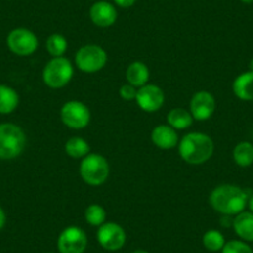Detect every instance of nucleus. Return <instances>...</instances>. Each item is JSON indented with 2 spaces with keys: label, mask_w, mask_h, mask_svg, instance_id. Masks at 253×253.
I'll return each mask as SVG.
<instances>
[{
  "label": "nucleus",
  "mask_w": 253,
  "mask_h": 253,
  "mask_svg": "<svg viewBox=\"0 0 253 253\" xmlns=\"http://www.w3.org/2000/svg\"><path fill=\"white\" fill-rule=\"evenodd\" d=\"M19 94L11 87L0 84V114H9L19 106Z\"/></svg>",
  "instance_id": "nucleus-18"
},
{
  "label": "nucleus",
  "mask_w": 253,
  "mask_h": 253,
  "mask_svg": "<svg viewBox=\"0 0 253 253\" xmlns=\"http://www.w3.org/2000/svg\"><path fill=\"white\" fill-rule=\"evenodd\" d=\"M233 160L241 168H247L253 164V144L250 142H241L233 149Z\"/></svg>",
  "instance_id": "nucleus-20"
},
{
  "label": "nucleus",
  "mask_w": 253,
  "mask_h": 253,
  "mask_svg": "<svg viewBox=\"0 0 253 253\" xmlns=\"http://www.w3.org/2000/svg\"><path fill=\"white\" fill-rule=\"evenodd\" d=\"M46 50L52 57H62L67 50V40L61 34H52L46 41Z\"/></svg>",
  "instance_id": "nucleus-22"
},
{
  "label": "nucleus",
  "mask_w": 253,
  "mask_h": 253,
  "mask_svg": "<svg viewBox=\"0 0 253 253\" xmlns=\"http://www.w3.org/2000/svg\"><path fill=\"white\" fill-rule=\"evenodd\" d=\"M61 253H84L87 247V236L84 230L71 226L61 232L57 240Z\"/></svg>",
  "instance_id": "nucleus-9"
},
{
  "label": "nucleus",
  "mask_w": 253,
  "mask_h": 253,
  "mask_svg": "<svg viewBox=\"0 0 253 253\" xmlns=\"http://www.w3.org/2000/svg\"><path fill=\"white\" fill-rule=\"evenodd\" d=\"M233 93L242 101H253V71L243 72L232 84Z\"/></svg>",
  "instance_id": "nucleus-15"
},
{
  "label": "nucleus",
  "mask_w": 253,
  "mask_h": 253,
  "mask_svg": "<svg viewBox=\"0 0 253 253\" xmlns=\"http://www.w3.org/2000/svg\"><path fill=\"white\" fill-rule=\"evenodd\" d=\"M137 103L143 111L145 112H157L164 104V92L162 88L155 84H144L140 87L137 92Z\"/></svg>",
  "instance_id": "nucleus-11"
},
{
  "label": "nucleus",
  "mask_w": 253,
  "mask_h": 253,
  "mask_svg": "<svg viewBox=\"0 0 253 253\" xmlns=\"http://www.w3.org/2000/svg\"><path fill=\"white\" fill-rule=\"evenodd\" d=\"M248 208H250L251 212H253V195L251 196L250 200H248Z\"/></svg>",
  "instance_id": "nucleus-29"
},
{
  "label": "nucleus",
  "mask_w": 253,
  "mask_h": 253,
  "mask_svg": "<svg viewBox=\"0 0 253 253\" xmlns=\"http://www.w3.org/2000/svg\"><path fill=\"white\" fill-rule=\"evenodd\" d=\"M80 172L84 182L91 186H98L108 177L109 165L101 154H88L82 160Z\"/></svg>",
  "instance_id": "nucleus-5"
},
{
  "label": "nucleus",
  "mask_w": 253,
  "mask_h": 253,
  "mask_svg": "<svg viewBox=\"0 0 253 253\" xmlns=\"http://www.w3.org/2000/svg\"><path fill=\"white\" fill-rule=\"evenodd\" d=\"M9 50L18 56H30L39 46L38 38L31 30L25 28L14 29L6 38Z\"/></svg>",
  "instance_id": "nucleus-7"
},
{
  "label": "nucleus",
  "mask_w": 253,
  "mask_h": 253,
  "mask_svg": "<svg viewBox=\"0 0 253 253\" xmlns=\"http://www.w3.org/2000/svg\"><path fill=\"white\" fill-rule=\"evenodd\" d=\"M132 253H148L147 251H143V250H137V251H133Z\"/></svg>",
  "instance_id": "nucleus-31"
},
{
  "label": "nucleus",
  "mask_w": 253,
  "mask_h": 253,
  "mask_svg": "<svg viewBox=\"0 0 253 253\" xmlns=\"http://www.w3.org/2000/svg\"><path fill=\"white\" fill-rule=\"evenodd\" d=\"M5 222H6V216H5V212H4V210L1 208H0V230L5 226Z\"/></svg>",
  "instance_id": "nucleus-28"
},
{
  "label": "nucleus",
  "mask_w": 253,
  "mask_h": 253,
  "mask_svg": "<svg viewBox=\"0 0 253 253\" xmlns=\"http://www.w3.org/2000/svg\"><path fill=\"white\" fill-rule=\"evenodd\" d=\"M26 135L20 126L13 123L0 124V159L11 160L23 153Z\"/></svg>",
  "instance_id": "nucleus-3"
},
{
  "label": "nucleus",
  "mask_w": 253,
  "mask_h": 253,
  "mask_svg": "<svg viewBox=\"0 0 253 253\" xmlns=\"http://www.w3.org/2000/svg\"><path fill=\"white\" fill-rule=\"evenodd\" d=\"M222 253H253L252 248L242 241H228L223 246Z\"/></svg>",
  "instance_id": "nucleus-25"
},
{
  "label": "nucleus",
  "mask_w": 253,
  "mask_h": 253,
  "mask_svg": "<svg viewBox=\"0 0 253 253\" xmlns=\"http://www.w3.org/2000/svg\"><path fill=\"white\" fill-rule=\"evenodd\" d=\"M126 77L128 84L132 86L143 87L144 84H147L148 80H149V70L145 63L137 61V62L130 63L129 67L126 69Z\"/></svg>",
  "instance_id": "nucleus-17"
},
{
  "label": "nucleus",
  "mask_w": 253,
  "mask_h": 253,
  "mask_svg": "<svg viewBox=\"0 0 253 253\" xmlns=\"http://www.w3.org/2000/svg\"><path fill=\"white\" fill-rule=\"evenodd\" d=\"M203 243L205 248H208L211 252H216V251H221L225 246V237L220 231L210 230L204 235Z\"/></svg>",
  "instance_id": "nucleus-23"
},
{
  "label": "nucleus",
  "mask_w": 253,
  "mask_h": 253,
  "mask_svg": "<svg viewBox=\"0 0 253 253\" xmlns=\"http://www.w3.org/2000/svg\"><path fill=\"white\" fill-rule=\"evenodd\" d=\"M75 60L77 67L81 71L86 74H94L106 66L107 53L101 46L86 45L77 51Z\"/></svg>",
  "instance_id": "nucleus-6"
},
{
  "label": "nucleus",
  "mask_w": 253,
  "mask_h": 253,
  "mask_svg": "<svg viewBox=\"0 0 253 253\" xmlns=\"http://www.w3.org/2000/svg\"><path fill=\"white\" fill-rule=\"evenodd\" d=\"M250 69H251V71H253V58L251 60V62H250Z\"/></svg>",
  "instance_id": "nucleus-32"
},
{
  "label": "nucleus",
  "mask_w": 253,
  "mask_h": 253,
  "mask_svg": "<svg viewBox=\"0 0 253 253\" xmlns=\"http://www.w3.org/2000/svg\"><path fill=\"white\" fill-rule=\"evenodd\" d=\"M193 116L184 108H174L168 114V123L174 129H186L193 124Z\"/></svg>",
  "instance_id": "nucleus-19"
},
{
  "label": "nucleus",
  "mask_w": 253,
  "mask_h": 253,
  "mask_svg": "<svg viewBox=\"0 0 253 253\" xmlns=\"http://www.w3.org/2000/svg\"><path fill=\"white\" fill-rule=\"evenodd\" d=\"M97 238L104 250L117 251L123 247L126 236L123 228L119 225L114 222H104L103 225L99 226Z\"/></svg>",
  "instance_id": "nucleus-10"
},
{
  "label": "nucleus",
  "mask_w": 253,
  "mask_h": 253,
  "mask_svg": "<svg viewBox=\"0 0 253 253\" xmlns=\"http://www.w3.org/2000/svg\"><path fill=\"white\" fill-rule=\"evenodd\" d=\"M61 119L63 124L71 129H84L88 126L91 113L86 104L79 101H70L61 109Z\"/></svg>",
  "instance_id": "nucleus-8"
},
{
  "label": "nucleus",
  "mask_w": 253,
  "mask_h": 253,
  "mask_svg": "<svg viewBox=\"0 0 253 253\" xmlns=\"http://www.w3.org/2000/svg\"><path fill=\"white\" fill-rule=\"evenodd\" d=\"M152 140L160 149L169 150L176 147L179 138H177V133L174 128H171L170 126L160 124L153 129Z\"/></svg>",
  "instance_id": "nucleus-14"
},
{
  "label": "nucleus",
  "mask_w": 253,
  "mask_h": 253,
  "mask_svg": "<svg viewBox=\"0 0 253 253\" xmlns=\"http://www.w3.org/2000/svg\"><path fill=\"white\" fill-rule=\"evenodd\" d=\"M243 4H252L253 3V0H241Z\"/></svg>",
  "instance_id": "nucleus-30"
},
{
  "label": "nucleus",
  "mask_w": 253,
  "mask_h": 253,
  "mask_svg": "<svg viewBox=\"0 0 253 253\" xmlns=\"http://www.w3.org/2000/svg\"><path fill=\"white\" fill-rule=\"evenodd\" d=\"M137 0H114V3L121 8H130L135 4Z\"/></svg>",
  "instance_id": "nucleus-27"
},
{
  "label": "nucleus",
  "mask_w": 253,
  "mask_h": 253,
  "mask_svg": "<svg viewBox=\"0 0 253 253\" xmlns=\"http://www.w3.org/2000/svg\"><path fill=\"white\" fill-rule=\"evenodd\" d=\"M191 116L196 121H206L215 113L216 101L210 92L200 91L195 93L190 102Z\"/></svg>",
  "instance_id": "nucleus-12"
},
{
  "label": "nucleus",
  "mask_w": 253,
  "mask_h": 253,
  "mask_svg": "<svg viewBox=\"0 0 253 253\" xmlns=\"http://www.w3.org/2000/svg\"><path fill=\"white\" fill-rule=\"evenodd\" d=\"M89 16L94 25L99 28H108L116 23L118 14L116 8L108 1H97L89 9Z\"/></svg>",
  "instance_id": "nucleus-13"
},
{
  "label": "nucleus",
  "mask_w": 253,
  "mask_h": 253,
  "mask_svg": "<svg viewBox=\"0 0 253 253\" xmlns=\"http://www.w3.org/2000/svg\"><path fill=\"white\" fill-rule=\"evenodd\" d=\"M179 153L181 159L189 164H203L212 157L213 142L204 133H189L180 142Z\"/></svg>",
  "instance_id": "nucleus-2"
},
{
  "label": "nucleus",
  "mask_w": 253,
  "mask_h": 253,
  "mask_svg": "<svg viewBox=\"0 0 253 253\" xmlns=\"http://www.w3.org/2000/svg\"><path fill=\"white\" fill-rule=\"evenodd\" d=\"M84 218L92 226H102L106 221V211L101 205L92 204L86 209Z\"/></svg>",
  "instance_id": "nucleus-24"
},
{
  "label": "nucleus",
  "mask_w": 253,
  "mask_h": 253,
  "mask_svg": "<svg viewBox=\"0 0 253 253\" xmlns=\"http://www.w3.org/2000/svg\"><path fill=\"white\" fill-rule=\"evenodd\" d=\"M65 150L67 154L74 159H80V158H84L88 155L89 153V145L84 139L79 137H74L71 139L67 140L66 145H65Z\"/></svg>",
  "instance_id": "nucleus-21"
},
{
  "label": "nucleus",
  "mask_w": 253,
  "mask_h": 253,
  "mask_svg": "<svg viewBox=\"0 0 253 253\" xmlns=\"http://www.w3.org/2000/svg\"><path fill=\"white\" fill-rule=\"evenodd\" d=\"M137 92V88L129 84H123V86L121 87V89H119V94H121V97L124 101H133V99H135Z\"/></svg>",
  "instance_id": "nucleus-26"
},
{
  "label": "nucleus",
  "mask_w": 253,
  "mask_h": 253,
  "mask_svg": "<svg viewBox=\"0 0 253 253\" xmlns=\"http://www.w3.org/2000/svg\"><path fill=\"white\" fill-rule=\"evenodd\" d=\"M232 226L235 232L242 240L253 242V212L242 211L236 215Z\"/></svg>",
  "instance_id": "nucleus-16"
},
{
  "label": "nucleus",
  "mask_w": 253,
  "mask_h": 253,
  "mask_svg": "<svg viewBox=\"0 0 253 253\" xmlns=\"http://www.w3.org/2000/svg\"><path fill=\"white\" fill-rule=\"evenodd\" d=\"M74 69L67 58L53 57L43 69V82L50 88H62L71 81Z\"/></svg>",
  "instance_id": "nucleus-4"
},
{
  "label": "nucleus",
  "mask_w": 253,
  "mask_h": 253,
  "mask_svg": "<svg viewBox=\"0 0 253 253\" xmlns=\"http://www.w3.org/2000/svg\"><path fill=\"white\" fill-rule=\"evenodd\" d=\"M210 204L213 210L223 215H238L248 204V195L245 190L236 185H220L212 190Z\"/></svg>",
  "instance_id": "nucleus-1"
}]
</instances>
